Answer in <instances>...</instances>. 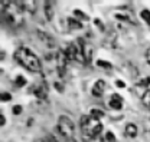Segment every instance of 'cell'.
Wrapping results in <instances>:
<instances>
[{"mask_svg": "<svg viewBox=\"0 0 150 142\" xmlns=\"http://www.w3.org/2000/svg\"><path fill=\"white\" fill-rule=\"evenodd\" d=\"M15 60L18 62L22 68H25L26 71L32 72V73H40L42 72V62L38 57V55L30 50L29 48H19L13 53Z\"/></svg>", "mask_w": 150, "mask_h": 142, "instance_id": "6da1fadb", "label": "cell"}, {"mask_svg": "<svg viewBox=\"0 0 150 142\" xmlns=\"http://www.w3.org/2000/svg\"><path fill=\"white\" fill-rule=\"evenodd\" d=\"M79 126H81V131H82V135L87 138V139H95L101 135L103 132V124H101V119H97L91 115H84L81 116L79 119Z\"/></svg>", "mask_w": 150, "mask_h": 142, "instance_id": "7a4b0ae2", "label": "cell"}, {"mask_svg": "<svg viewBox=\"0 0 150 142\" xmlns=\"http://www.w3.org/2000/svg\"><path fill=\"white\" fill-rule=\"evenodd\" d=\"M56 129H58V132L61 134V136L65 138V141H67V139H74L75 124L68 115H59V116H58Z\"/></svg>", "mask_w": 150, "mask_h": 142, "instance_id": "3957f363", "label": "cell"}, {"mask_svg": "<svg viewBox=\"0 0 150 142\" xmlns=\"http://www.w3.org/2000/svg\"><path fill=\"white\" fill-rule=\"evenodd\" d=\"M105 90H107V82L103 80V79H98V80L93 85L91 93H93V96H95V98H100V96L104 95Z\"/></svg>", "mask_w": 150, "mask_h": 142, "instance_id": "277c9868", "label": "cell"}, {"mask_svg": "<svg viewBox=\"0 0 150 142\" xmlns=\"http://www.w3.org/2000/svg\"><path fill=\"white\" fill-rule=\"evenodd\" d=\"M108 106L111 108V109H115V111H120L123 105H124V101H123V98H121V95H118V93H112L111 96L108 98Z\"/></svg>", "mask_w": 150, "mask_h": 142, "instance_id": "5b68a950", "label": "cell"}, {"mask_svg": "<svg viewBox=\"0 0 150 142\" xmlns=\"http://www.w3.org/2000/svg\"><path fill=\"white\" fill-rule=\"evenodd\" d=\"M139 134V128L136 124H127L126 128H124V135L127 138H136Z\"/></svg>", "mask_w": 150, "mask_h": 142, "instance_id": "8992f818", "label": "cell"}, {"mask_svg": "<svg viewBox=\"0 0 150 142\" xmlns=\"http://www.w3.org/2000/svg\"><path fill=\"white\" fill-rule=\"evenodd\" d=\"M33 93H35V96L39 98V99H45L46 96H48V88L42 83V85H38L36 88L33 89Z\"/></svg>", "mask_w": 150, "mask_h": 142, "instance_id": "52a82bcc", "label": "cell"}, {"mask_svg": "<svg viewBox=\"0 0 150 142\" xmlns=\"http://www.w3.org/2000/svg\"><path fill=\"white\" fill-rule=\"evenodd\" d=\"M45 15L48 20H52L54 17V4L51 1H45Z\"/></svg>", "mask_w": 150, "mask_h": 142, "instance_id": "ba28073f", "label": "cell"}, {"mask_svg": "<svg viewBox=\"0 0 150 142\" xmlns=\"http://www.w3.org/2000/svg\"><path fill=\"white\" fill-rule=\"evenodd\" d=\"M38 36L40 37V40L42 42H45L48 46H52L54 45V40H52V37L49 35H46V33H43V32H40V30H38Z\"/></svg>", "mask_w": 150, "mask_h": 142, "instance_id": "9c48e42d", "label": "cell"}, {"mask_svg": "<svg viewBox=\"0 0 150 142\" xmlns=\"http://www.w3.org/2000/svg\"><path fill=\"white\" fill-rule=\"evenodd\" d=\"M68 26L71 29H81L82 27V23L75 17H68Z\"/></svg>", "mask_w": 150, "mask_h": 142, "instance_id": "30bf717a", "label": "cell"}, {"mask_svg": "<svg viewBox=\"0 0 150 142\" xmlns=\"http://www.w3.org/2000/svg\"><path fill=\"white\" fill-rule=\"evenodd\" d=\"M140 17H142V20H143L147 26H150V10L149 9H143V10L140 12Z\"/></svg>", "mask_w": 150, "mask_h": 142, "instance_id": "8fae6325", "label": "cell"}, {"mask_svg": "<svg viewBox=\"0 0 150 142\" xmlns=\"http://www.w3.org/2000/svg\"><path fill=\"white\" fill-rule=\"evenodd\" d=\"M88 115H91V116L97 118V119H101V118L104 116V111H101V109H98V108H93Z\"/></svg>", "mask_w": 150, "mask_h": 142, "instance_id": "7c38bea8", "label": "cell"}, {"mask_svg": "<svg viewBox=\"0 0 150 142\" xmlns=\"http://www.w3.org/2000/svg\"><path fill=\"white\" fill-rule=\"evenodd\" d=\"M142 104L150 109V89L143 93V96H142Z\"/></svg>", "mask_w": 150, "mask_h": 142, "instance_id": "4fadbf2b", "label": "cell"}, {"mask_svg": "<svg viewBox=\"0 0 150 142\" xmlns=\"http://www.w3.org/2000/svg\"><path fill=\"white\" fill-rule=\"evenodd\" d=\"M15 85H16L18 88L25 86V85H26V78H25L23 75H18V76H16V79H15Z\"/></svg>", "mask_w": 150, "mask_h": 142, "instance_id": "5bb4252c", "label": "cell"}, {"mask_svg": "<svg viewBox=\"0 0 150 142\" xmlns=\"http://www.w3.org/2000/svg\"><path fill=\"white\" fill-rule=\"evenodd\" d=\"M104 142H117V138H115V135L112 134V132H105V135H104Z\"/></svg>", "mask_w": 150, "mask_h": 142, "instance_id": "9a60e30c", "label": "cell"}, {"mask_svg": "<svg viewBox=\"0 0 150 142\" xmlns=\"http://www.w3.org/2000/svg\"><path fill=\"white\" fill-rule=\"evenodd\" d=\"M74 15L78 20H81V19H82V20H88V19H90L84 12H81V10H74Z\"/></svg>", "mask_w": 150, "mask_h": 142, "instance_id": "2e32d148", "label": "cell"}, {"mask_svg": "<svg viewBox=\"0 0 150 142\" xmlns=\"http://www.w3.org/2000/svg\"><path fill=\"white\" fill-rule=\"evenodd\" d=\"M0 101L1 102H9V101H12V95L9 92H3V93H0Z\"/></svg>", "mask_w": 150, "mask_h": 142, "instance_id": "e0dca14e", "label": "cell"}, {"mask_svg": "<svg viewBox=\"0 0 150 142\" xmlns=\"http://www.w3.org/2000/svg\"><path fill=\"white\" fill-rule=\"evenodd\" d=\"M97 65L100 68H105V69H111V63H108L107 60H97Z\"/></svg>", "mask_w": 150, "mask_h": 142, "instance_id": "ac0fdd59", "label": "cell"}, {"mask_svg": "<svg viewBox=\"0 0 150 142\" xmlns=\"http://www.w3.org/2000/svg\"><path fill=\"white\" fill-rule=\"evenodd\" d=\"M20 112H22V106H20V105H15V106H13V113H15V115H19Z\"/></svg>", "mask_w": 150, "mask_h": 142, "instance_id": "d6986e66", "label": "cell"}, {"mask_svg": "<svg viewBox=\"0 0 150 142\" xmlns=\"http://www.w3.org/2000/svg\"><path fill=\"white\" fill-rule=\"evenodd\" d=\"M0 119H1V121H0V126L3 128V126H4V124H6V118H4V115H3V113L0 115Z\"/></svg>", "mask_w": 150, "mask_h": 142, "instance_id": "ffe728a7", "label": "cell"}, {"mask_svg": "<svg viewBox=\"0 0 150 142\" xmlns=\"http://www.w3.org/2000/svg\"><path fill=\"white\" fill-rule=\"evenodd\" d=\"M144 56H146V62L150 65V49H147V50H146V55H144Z\"/></svg>", "mask_w": 150, "mask_h": 142, "instance_id": "44dd1931", "label": "cell"}, {"mask_svg": "<svg viewBox=\"0 0 150 142\" xmlns=\"http://www.w3.org/2000/svg\"><path fill=\"white\" fill-rule=\"evenodd\" d=\"M115 83H117V86H118V88H124V83H123L121 80H117Z\"/></svg>", "mask_w": 150, "mask_h": 142, "instance_id": "7402d4cb", "label": "cell"}, {"mask_svg": "<svg viewBox=\"0 0 150 142\" xmlns=\"http://www.w3.org/2000/svg\"><path fill=\"white\" fill-rule=\"evenodd\" d=\"M43 142H55V139H54V138H46Z\"/></svg>", "mask_w": 150, "mask_h": 142, "instance_id": "603a6c76", "label": "cell"}, {"mask_svg": "<svg viewBox=\"0 0 150 142\" xmlns=\"http://www.w3.org/2000/svg\"><path fill=\"white\" fill-rule=\"evenodd\" d=\"M65 142H76V141H75V139H67Z\"/></svg>", "mask_w": 150, "mask_h": 142, "instance_id": "cb8c5ba5", "label": "cell"}]
</instances>
